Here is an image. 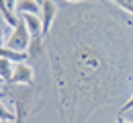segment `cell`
<instances>
[{
  "label": "cell",
  "instance_id": "cell-1",
  "mask_svg": "<svg viewBox=\"0 0 133 123\" xmlns=\"http://www.w3.org/2000/svg\"><path fill=\"white\" fill-rule=\"evenodd\" d=\"M8 96L12 99V103L17 107V123H23L25 115L33 107V103H31L33 101V90H31V86H27V88L18 86V90H8Z\"/></svg>",
  "mask_w": 133,
  "mask_h": 123
},
{
  "label": "cell",
  "instance_id": "cell-2",
  "mask_svg": "<svg viewBox=\"0 0 133 123\" xmlns=\"http://www.w3.org/2000/svg\"><path fill=\"white\" fill-rule=\"evenodd\" d=\"M29 45H31V33H29L25 21L18 17V25L12 29L10 37L6 39V47H10L15 51H29Z\"/></svg>",
  "mask_w": 133,
  "mask_h": 123
},
{
  "label": "cell",
  "instance_id": "cell-3",
  "mask_svg": "<svg viewBox=\"0 0 133 123\" xmlns=\"http://www.w3.org/2000/svg\"><path fill=\"white\" fill-rule=\"evenodd\" d=\"M10 84H23V86H33V68L23 62V64H15V72L10 78Z\"/></svg>",
  "mask_w": 133,
  "mask_h": 123
},
{
  "label": "cell",
  "instance_id": "cell-4",
  "mask_svg": "<svg viewBox=\"0 0 133 123\" xmlns=\"http://www.w3.org/2000/svg\"><path fill=\"white\" fill-rule=\"evenodd\" d=\"M55 12H57V4L51 2V0H45L41 4V23H43V39L49 35L51 25L55 21Z\"/></svg>",
  "mask_w": 133,
  "mask_h": 123
},
{
  "label": "cell",
  "instance_id": "cell-5",
  "mask_svg": "<svg viewBox=\"0 0 133 123\" xmlns=\"http://www.w3.org/2000/svg\"><path fill=\"white\" fill-rule=\"evenodd\" d=\"M15 15H35V17H41V4L35 2V0H18L17 6H15Z\"/></svg>",
  "mask_w": 133,
  "mask_h": 123
},
{
  "label": "cell",
  "instance_id": "cell-6",
  "mask_svg": "<svg viewBox=\"0 0 133 123\" xmlns=\"http://www.w3.org/2000/svg\"><path fill=\"white\" fill-rule=\"evenodd\" d=\"M0 57L8 60V62H12V64H23V62H27L29 53L27 51H15V49H10V47H6V45H0Z\"/></svg>",
  "mask_w": 133,
  "mask_h": 123
},
{
  "label": "cell",
  "instance_id": "cell-7",
  "mask_svg": "<svg viewBox=\"0 0 133 123\" xmlns=\"http://www.w3.org/2000/svg\"><path fill=\"white\" fill-rule=\"evenodd\" d=\"M12 72H15V66H12V62H8V60H4V57H0V78L6 82V86L10 84V78H12Z\"/></svg>",
  "mask_w": 133,
  "mask_h": 123
},
{
  "label": "cell",
  "instance_id": "cell-8",
  "mask_svg": "<svg viewBox=\"0 0 133 123\" xmlns=\"http://www.w3.org/2000/svg\"><path fill=\"white\" fill-rule=\"evenodd\" d=\"M0 121H8V123H17V119H15V115L6 109V105L2 103V99H0Z\"/></svg>",
  "mask_w": 133,
  "mask_h": 123
},
{
  "label": "cell",
  "instance_id": "cell-9",
  "mask_svg": "<svg viewBox=\"0 0 133 123\" xmlns=\"http://www.w3.org/2000/svg\"><path fill=\"white\" fill-rule=\"evenodd\" d=\"M119 8H123V10H127L129 15H131V18H133V0H113Z\"/></svg>",
  "mask_w": 133,
  "mask_h": 123
},
{
  "label": "cell",
  "instance_id": "cell-10",
  "mask_svg": "<svg viewBox=\"0 0 133 123\" xmlns=\"http://www.w3.org/2000/svg\"><path fill=\"white\" fill-rule=\"evenodd\" d=\"M127 111H133V94L129 96V101H127V103H123V107H121V115H125Z\"/></svg>",
  "mask_w": 133,
  "mask_h": 123
},
{
  "label": "cell",
  "instance_id": "cell-11",
  "mask_svg": "<svg viewBox=\"0 0 133 123\" xmlns=\"http://www.w3.org/2000/svg\"><path fill=\"white\" fill-rule=\"evenodd\" d=\"M117 123H131V121H127L125 115H119V117H117Z\"/></svg>",
  "mask_w": 133,
  "mask_h": 123
},
{
  "label": "cell",
  "instance_id": "cell-12",
  "mask_svg": "<svg viewBox=\"0 0 133 123\" xmlns=\"http://www.w3.org/2000/svg\"><path fill=\"white\" fill-rule=\"evenodd\" d=\"M66 4H80V2H86V0H64Z\"/></svg>",
  "mask_w": 133,
  "mask_h": 123
},
{
  "label": "cell",
  "instance_id": "cell-13",
  "mask_svg": "<svg viewBox=\"0 0 133 123\" xmlns=\"http://www.w3.org/2000/svg\"><path fill=\"white\" fill-rule=\"evenodd\" d=\"M4 37H6V35H4V29H2V25H0V45H2V41H4Z\"/></svg>",
  "mask_w": 133,
  "mask_h": 123
},
{
  "label": "cell",
  "instance_id": "cell-14",
  "mask_svg": "<svg viewBox=\"0 0 133 123\" xmlns=\"http://www.w3.org/2000/svg\"><path fill=\"white\" fill-rule=\"evenodd\" d=\"M127 113H129V115H127L125 119H127V121H131V123H133V111H127Z\"/></svg>",
  "mask_w": 133,
  "mask_h": 123
},
{
  "label": "cell",
  "instance_id": "cell-15",
  "mask_svg": "<svg viewBox=\"0 0 133 123\" xmlns=\"http://www.w3.org/2000/svg\"><path fill=\"white\" fill-rule=\"evenodd\" d=\"M2 86H6V82H4L2 78H0V88H2Z\"/></svg>",
  "mask_w": 133,
  "mask_h": 123
},
{
  "label": "cell",
  "instance_id": "cell-16",
  "mask_svg": "<svg viewBox=\"0 0 133 123\" xmlns=\"http://www.w3.org/2000/svg\"><path fill=\"white\" fill-rule=\"evenodd\" d=\"M51 2H55V4H62V2H64V0H51Z\"/></svg>",
  "mask_w": 133,
  "mask_h": 123
},
{
  "label": "cell",
  "instance_id": "cell-17",
  "mask_svg": "<svg viewBox=\"0 0 133 123\" xmlns=\"http://www.w3.org/2000/svg\"><path fill=\"white\" fill-rule=\"evenodd\" d=\"M35 2H39V4H43V2H45V0H35Z\"/></svg>",
  "mask_w": 133,
  "mask_h": 123
},
{
  "label": "cell",
  "instance_id": "cell-18",
  "mask_svg": "<svg viewBox=\"0 0 133 123\" xmlns=\"http://www.w3.org/2000/svg\"><path fill=\"white\" fill-rule=\"evenodd\" d=\"M2 96H4V94H2V92H0V99H2Z\"/></svg>",
  "mask_w": 133,
  "mask_h": 123
},
{
  "label": "cell",
  "instance_id": "cell-19",
  "mask_svg": "<svg viewBox=\"0 0 133 123\" xmlns=\"http://www.w3.org/2000/svg\"><path fill=\"white\" fill-rule=\"evenodd\" d=\"M0 123H8V121H0Z\"/></svg>",
  "mask_w": 133,
  "mask_h": 123
},
{
  "label": "cell",
  "instance_id": "cell-20",
  "mask_svg": "<svg viewBox=\"0 0 133 123\" xmlns=\"http://www.w3.org/2000/svg\"><path fill=\"white\" fill-rule=\"evenodd\" d=\"M131 25H133V18H131Z\"/></svg>",
  "mask_w": 133,
  "mask_h": 123
}]
</instances>
